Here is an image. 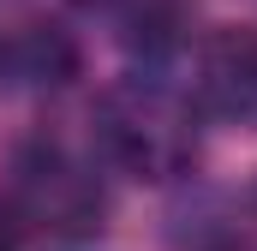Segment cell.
I'll return each instance as SVG.
<instances>
[{"mask_svg": "<svg viewBox=\"0 0 257 251\" xmlns=\"http://www.w3.org/2000/svg\"><path fill=\"white\" fill-rule=\"evenodd\" d=\"M102 138L114 150V162H126L138 180H174L186 174L197 150V126L180 96L156 90V84H120L102 102Z\"/></svg>", "mask_w": 257, "mask_h": 251, "instance_id": "cell-1", "label": "cell"}, {"mask_svg": "<svg viewBox=\"0 0 257 251\" xmlns=\"http://www.w3.org/2000/svg\"><path fill=\"white\" fill-rule=\"evenodd\" d=\"M197 108L233 126H257V24H221L197 42L192 60Z\"/></svg>", "mask_w": 257, "mask_h": 251, "instance_id": "cell-2", "label": "cell"}, {"mask_svg": "<svg viewBox=\"0 0 257 251\" xmlns=\"http://www.w3.org/2000/svg\"><path fill=\"white\" fill-rule=\"evenodd\" d=\"M12 203H18V215L48 221V227H90L96 209H102V191H96V180H90L72 156H60V150H36V156L18 162Z\"/></svg>", "mask_w": 257, "mask_h": 251, "instance_id": "cell-3", "label": "cell"}, {"mask_svg": "<svg viewBox=\"0 0 257 251\" xmlns=\"http://www.w3.org/2000/svg\"><path fill=\"white\" fill-rule=\"evenodd\" d=\"M0 251H18V233H12V221H6V209H0Z\"/></svg>", "mask_w": 257, "mask_h": 251, "instance_id": "cell-4", "label": "cell"}]
</instances>
